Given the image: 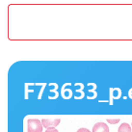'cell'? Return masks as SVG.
I'll use <instances>...</instances> for the list:
<instances>
[{"mask_svg": "<svg viewBox=\"0 0 132 132\" xmlns=\"http://www.w3.org/2000/svg\"><path fill=\"white\" fill-rule=\"evenodd\" d=\"M45 132H59L55 127H51V128H47L45 130Z\"/></svg>", "mask_w": 132, "mask_h": 132, "instance_id": "6", "label": "cell"}, {"mask_svg": "<svg viewBox=\"0 0 132 132\" xmlns=\"http://www.w3.org/2000/svg\"><path fill=\"white\" fill-rule=\"evenodd\" d=\"M61 120L60 119H54V120H49V119H43L42 120V123L43 126L45 128H51V127H56L59 125Z\"/></svg>", "mask_w": 132, "mask_h": 132, "instance_id": "2", "label": "cell"}, {"mask_svg": "<svg viewBox=\"0 0 132 132\" xmlns=\"http://www.w3.org/2000/svg\"><path fill=\"white\" fill-rule=\"evenodd\" d=\"M76 132H91V131L87 128H79Z\"/></svg>", "mask_w": 132, "mask_h": 132, "instance_id": "7", "label": "cell"}, {"mask_svg": "<svg viewBox=\"0 0 132 132\" xmlns=\"http://www.w3.org/2000/svg\"><path fill=\"white\" fill-rule=\"evenodd\" d=\"M107 122H109L111 125H117L118 122H120L119 119H107Z\"/></svg>", "mask_w": 132, "mask_h": 132, "instance_id": "5", "label": "cell"}, {"mask_svg": "<svg viewBox=\"0 0 132 132\" xmlns=\"http://www.w3.org/2000/svg\"><path fill=\"white\" fill-rule=\"evenodd\" d=\"M27 132H43V123L37 119L27 121Z\"/></svg>", "mask_w": 132, "mask_h": 132, "instance_id": "1", "label": "cell"}, {"mask_svg": "<svg viewBox=\"0 0 132 132\" xmlns=\"http://www.w3.org/2000/svg\"><path fill=\"white\" fill-rule=\"evenodd\" d=\"M93 132H109V127L105 122H96L93 127Z\"/></svg>", "mask_w": 132, "mask_h": 132, "instance_id": "3", "label": "cell"}, {"mask_svg": "<svg viewBox=\"0 0 132 132\" xmlns=\"http://www.w3.org/2000/svg\"><path fill=\"white\" fill-rule=\"evenodd\" d=\"M118 132H132L131 126H130L128 123L123 122V123H121V125L119 126Z\"/></svg>", "mask_w": 132, "mask_h": 132, "instance_id": "4", "label": "cell"}]
</instances>
